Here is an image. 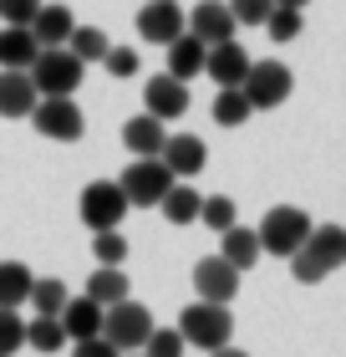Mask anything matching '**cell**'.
Returning a JSON list of instances; mask_svg holds the SVG:
<instances>
[{
	"label": "cell",
	"instance_id": "cell-1",
	"mask_svg": "<svg viewBox=\"0 0 346 357\" xmlns=\"http://www.w3.org/2000/svg\"><path fill=\"white\" fill-rule=\"evenodd\" d=\"M341 266H346V225H310L306 245L290 255V275L301 286H316Z\"/></svg>",
	"mask_w": 346,
	"mask_h": 357
},
{
	"label": "cell",
	"instance_id": "cell-2",
	"mask_svg": "<svg viewBox=\"0 0 346 357\" xmlns=\"http://www.w3.org/2000/svg\"><path fill=\"white\" fill-rule=\"evenodd\" d=\"M178 337H184L189 347H199V352H219V347H229V337H235V317H229V306H219V301H194V306H184V317H178Z\"/></svg>",
	"mask_w": 346,
	"mask_h": 357
},
{
	"label": "cell",
	"instance_id": "cell-3",
	"mask_svg": "<svg viewBox=\"0 0 346 357\" xmlns=\"http://www.w3.org/2000/svg\"><path fill=\"white\" fill-rule=\"evenodd\" d=\"M255 235H260V250H265V255L290 261V255L306 245V235H310V215L295 209V204H275L270 215L255 225Z\"/></svg>",
	"mask_w": 346,
	"mask_h": 357
},
{
	"label": "cell",
	"instance_id": "cell-4",
	"mask_svg": "<svg viewBox=\"0 0 346 357\" xmlns=\"http://www.w3.org/2000/svg\"><path fill=\"white\" fill-rule=\"evenodd\" d=\"M31 82H36L41 97H72L81 87V77H87V67L67 52V46H46V52H36V61H31Z\"/></svg>",
	"mask_w": 346,
	"mask_h": 357
},
{
	"label": "cell",
	"instance_id": "cell-5",
	"mask_svg": "<svg viewBox=\"0 0 346 357\" xmlns=\"http://www.w3.org/2000/svg\"><path fill=\"white\" fill-rule=\"evenodd\" d=\"M127 209H133V204H127V194H123L118 178H92V184L81 189L77 215H81V225H87V230H118Z\"/></svg>",
	"mask_w": 346,
	"mask_h": 357
},
{
	"label": "cell",
	"instance_id": "cell-6",
	"mask_svg": "<svg viewBox=\"0 0 346 357\" xmlns=\"http://www.w3.org/2000/svg\"><path fill=\"white\" fill-rule=\"evenodd\" d=\"M148 332H153V312H148L143 301H133V296L102 312V337H107L118 352H143Z\"/></svg>",
	"mask_w": 346,
	"mask_h": 357
},
{
	"label": "cell",
	"instance_id": "cell-7",
	"mask_svg": "<svg viewBox=\"0 0 346 357\" xmlns=\"http://www.w3.org/2000/svg\"><path fill=\"white\" fill-rule=\"evenodd\" d=\"M118 184H123V194H127V204H133V209H153L178 178L168 174L163 158H133V164L118 174Z\"/></svg>",
	"mask_w": 346,
	"mask_h": 357
},
{
	"label": "cell",
	"instance_id": "cell-8",
	"mask_svg": "<svg viewBox=\"0 0 346 357\" xmlns=\"http://www.w3.org/2000/svg\"><path fill=\"white\" fill-rule=\"evenodd\" d=\"M239 87H244L255 112H270L295 92V77H290V67H280V61H250V72H244Z\"/></svg>",
	"mask_w": 346,
	"mask_h": 357
},
{
	"label": "cell",
	"instance_id": "cell-9",
	"mask_svg": "<svg viewBox=\"0 0 346 357\" xmlns=\"http://www.w3.org/2000/svg\"><path fill=\"white\" fill-rule=\"evenodd\" d=\"M31 123H36L41 138H56V143H77L87 133V118H81V107L72 97H41V102L31 107Z\"/></svg>",
	"mask_w": 346,
	"mask_h": 357
},
{
	"label": "cell",
	"instance_id": "cell-10",
	"mask_svg": "<svg viewBox=\"0 0 346 357\" xmlns=\"http://www.w3.org/2000/svg\"><path fill=\"white\" fill-rule=\"evenodd\" d=\"M133 26H138V36L148 46H168L173 36H184V31H189V15H184L178 0H148Z\"/></svg>",
	"mask_w": 346,
	"mask_h": 357
},
{
	"label": "cell",
	"instance_id": "cell-11",
	"mask_svg": "<svg viewBox=\"0 0 346 357\" xmlns=\"http://www.w3.org/2000/svg\"><path fill=\"white\" fill-rule=\"evenodd\" d=\"M194 291H199V301H219L229 306L239 296V271L224 261V255H204L199 266H194Z\"/></svg>",
	"mask_w": 346,
	"mask_h": 357
},
{
	"label": "cell",
	"instance_id": "cell-12",
	"mask_svg": "<svg viewBox=\"0 0 346 357\" xmlns=\"http://www.w3.org/2000/svg\"><path fill=\"white\" fill-rule=\"evenodd\" d=\"M143 107L153 112L158 123L184 118V112H189V82H178V77H168V72L148 77V87H143Z\"/></svg>",
	"mask_w": 346,
	"mask_h": 357
},
{
	"label": "cell",
	"instance_id": "cell-13",
	"mask_svg": "<svg viewBox=\"0 0 346 357\" xmlns=\"http://www.w3.org/2000/svg\"><path fill=\"white\" fill-rule=\"evenodd\" d=\"M235 15H229V0H199L189 10V36H199L204 46H219V41H235Z\"/></svg>",
	"mask_w": 346,
	"mask_h": 357
},
{
	"label": "cell",
	"instance_id": "cell-14",
	"mask_svg": "<svg viewBox=\"0 0 346 357\" xmlns=\"http://www.w3.org/2000/svg\"><path fill=\"white\" fill-rule=\"evenodd\" d=\"M163 164H168L173 178H199L204 164H209V149H204V138H194V133H173L168 143H163Z\"/></svg>",
	"mask_w": 346,
	"mask_h": 357
},
{
	"label": "cell",
	"instance_id": "cell-15",
	"mask_svg": "<svg viewBox=\"0 0 346 357\" xmlns=\"http://www.w3.org/2000/svg\"><path fill=\"white\" fill-rule=\"evenodd\" d=\"M163 143H168V128H163L153 112H138V118L123 123V149L133 153V158H158Z\"/></svg>",
	"mask_w": 346,
	"mask_h": 357
},
{
	"label": "cell",
	"instance_id": "cell-16",
	"mask_svg": "<svg viewBox=\"0 0 346 357\" xmlns=\"http://www.w3.org/2000/svg\"><path fill=\"white\" fill-rule=\"evenodd\" d=\"M36 102H41V92H36V82H31V72L0 67V118H31Z\"/></svg>",
	"mask_w": 346,
	"mask_h": 357
},
{
	"label": "cell",
	"instance_id": "cell-17",
	"mask_svg": "<svg viewBox=\"0 0 346 357\" xmlns=\"http://www.w3.org/2000/svg\"><path fill=\"white\" fill-rule=\"evenodd\" d=\"M204 72H209L219 87H239V82H244V72H250V52H244L239 41H219V46H209Z\"/></svg>",
	"mask_w": 346,
	"mask_h": 357
},
{
	"label": "cell",
	"instance_id": "cell-18",
	"mask_svg": "<svg viewBox=\"0 0 346 357\" xmlns=\"http://www.w3.org/2000/svg\"><path fill=\"white\" fill-rule=\"evenodd\" d=\"M61 332H67V342H87V337H102V306L92 296H67L61 306Z\"/></svg>",
	"mask_w": 346,
	"mask_h": 357
},
{
	"label": "cell",
	"instance_id": "cell-19",
	"mask_svg": "<svg viewBox=\"0 0 346 357\" xmlns=\"http://www.w3.org/2000/svg\"><path fill=\"white\" fill-rule=\"evenodd\" d=\"M163 52H168V77H178V82H194V77L204 72L209 46H204L199 36H189V31H184V36H173Z\"/></svg>",
	"mask_w": 346,
	"mask_h": 357
},
{
	"label": "cell",
	"instance_id": "cell-20",
	"mask_svg": "<svg viewBox=\"0 0 346 357\" xmlns=\"http://www.w3.org/2000/svg\"><path fill=\"white\" fill-rule=\"evenodd\" d=\"M72 31H77L72 6H41V10H36V21H31V36H36L41 52H46V46H67Z\"/></svg>",
	"mask_w": 346,
	"mask_h": 357
},
{
	"label": "cell",
	"instance_id": "cell-21",
	"mask_svg": "<svg viewBox=\"0 0 346 357\" xmlns=\"http://www.w3.org/2000/svg\"><path fill=\"white\" fill-rule=\"evenodd\" d=\"M127 291H133V286H127V271H123V266H97V271L87 275V291H81V296H92V301L107 312V306L127 301Z\"/></svg>",
	"mask_w": 346,
	"mask_h": 357
},
{
	"label": "cell",
	"instance_id": "cell-22",
	"mask_svg": "<svg viewBox=\"0 0 346 357\" xmlns=\"http://www.w3.org/2000/svg\"><path fill=\"white\" fill-rule=\"evenodd\" d=\"M219 255H224L235 271H250L265 250H260V235H255V230H244V225H229V230L219 235Z\"/></svg>",
	"mask_w": 346,
	"mask_h": 357
},
{
	"label": "cell",
	"instance_id": "cell-23",
	"mask_svg": "<svg viewBox=\"0 0 346 357\" xmlns=\"http://www.w3.org/2000/svg\"><path fill=\"white\" fill-rule=\"evenodd\" d=\"M36 36H31V26H6L0 31V67H10V72H26L31 61H36Z\"/></svg>",
	"mask_w": 346,
	"mask_h": 357
},
{
	"label": "cell",
	"instance_id": "cell-24",
	"mask_svg": "<svg viewBox=\"0 0 346 357\" xmlns=\"http://www.w3.org/2000/svg\"><path fill=\"white\" fill-rule=\"evenodd\" d=\"M199 204H204V194L189 189V178H178V184L158 199V209L168 215V225H194V220H199Z\"/></svg>",
	"mask_w": 346,
	"mask_h": 357
},
{
	"label": "cell",
	"instance_id": "cell-25",
	"mask_svg": "<svg viewBox=\"0 0 346 357\" xmlns=\"http://www.w3.org/2000/svg\"><path fill=\"white\" fill-rule=\"evenodd\" d=\"M31 266H21V261H0V306L6 312H15V306H26V296H31Z\"/></svg>",
	"mask_w": 346,
	"mask_h": 357
},
{
	"label": "cell",
	"instance_id": "cell-26",
	"mask_svg": "<svg viewBox=\"0 0 346 357\" xmlns=\"http://www.w3.org/2000/svg\"><path fill=\"white\" fill-rule=\"evenodd\" d=\"M26 306H31L36 317H61V306H67V286H61L56 275H36V281H31Z\"/></svg>",
	"mask_w": 346,
	"mask_h": 357
},
{
	"label": "cell",
	"instance_id": "cell-27",
	"mask_svg": "<svg viewBox=\"0 0 346 357\" xmlns=\"http://www.w3.org/2000/svg\"><path fill=\"white\" fill-rule=\"evenodd\" d=\"M250 97H244V87H219V97H214V123L219 128H239L250 123Z\"/></svg>",
	"mask_w": 346,
	"mask_h": 357
},
{
	"label": "cell",
	"instance_id": "cell-28",
	"mask_svg": "<svg viewBox=\"0 0 346 357\" xmlns=\"http://www.w3.org/2000/svg\"><path fill=\"white\" fill-rule=\"evenodd\" d=\"M26 347H31V352H61V347H67L61 321H56V317H31V321H26Z\"/></svg>",
	"mask_w": 346,
	"mask_h": 357
},
{
	"label": "cell",
	"instance_id": "cell-29",
	"mask_svg": "<svg viewBox=\"0 0 346 357\" xmlns=\"http://www.w3.org/2000/svg\"><path fill=\"white\" fill-rule=\"evenodd\" d=\"M67 52L81 61V67H92V61L107 56V36H102V31H92V26H77L72 36H67Z\"/></svg>",
	"mask_w": 346,
	"mask_h": 357
},
{
	"label": "cell",
	"instance_id": "cell-30",
	"mask_svg": "<svg viewBox=\"0 0 346 357\" xmlns=\"http://www.w3.org/2000/svg\"><path fill=\"white\" fill-rule=\"evenodd\" d=\"M199 220L209 225L214 235H224L229 225H239V209H235V199H229V194H209V199L199 204Z\"/></svg>",
	"mask_w": 346,
	"mask_h": 357
},
{
	"label": "cell",
	"instance_id": "cell-31",
	"mask_svg": "<svg viewBox=\"0 0 346 357\" xmlns=\"http://www.w3.org/2000/svg\"><path fill=\"white\" fill-rule=\"evenodd\" d=\"M92 261H97V266H123V261H127L123 230H92Z\"/></svg>",
	"mask_w": 346,
	"mask_h": 357
},
{
	"label": "cell",
	"instance_id": "cell-32",
	"mask_svg": "<svg viewBox=\"0 0 346 357\" xmlns=\"http://www.w3.org/2000/svg\"><path fill=\"white\" fill-rule=\"evenodd\" d=\"M184 337H178V327H153L143 342V357H184Z\"/></svg>",
	"mask_w": 346,
	"mask_h": 357
},
{
	"label": "cell",
	"instance_id": "cell-33",
	"mask_svg": "<svg viewBox=\"0 0 346 357\" xmlns=\"http://www.w3.org/2000/svg\"><path fill=\"white\" fill-rule=\"evenodd\" d=\"M265 31H270V41H295V36H301V10L275 6V10L265 15Z\"/></svg>",
	"mask_w": 346,
	"mask_h": 357
},
{
	"label": "cell",
	"instance_id": "cell-34",
	"mask_svg": "<svg viewBox=\"0 0 346 357\" xmlns=\"http://www.w3.org/2000/svg\"><path fill=\"white\" fill-rule=\"evenodd\" d=\"M21 347H26V321L0 306V357H15Z\"/></svg>",
	"mask_w": 346,
	"mask_h": 357
},
{
	"label": "cell",
	"instance_id": "cell-35",
	"mask_svg": "<svg viewBox=\"0 0 346 357\" xmlns=\"http://www.w3.org/2000/svg\"><path fill=\"white\" fill-rule=\"evenodd\" d=\"M275 10V0H229L235 26H265V15Z\"/></svg>",
	"mask_w": 346,
	"mask_h": 357
},
{
	"label": "cell",
	"instance_id": "cell-36",
	"mask_svg": "<svg viewBox=\"0 0 346 357\" xmlns=\"http://www.w3.org/2000/svg\"><path fill=\"white\" fill-rule=\"evenodd\" d=\"M107 72L112 77H123V82H127V77H138V52H133V46H107Z\"/></svg>",
	"mask_w": 346,
	"mask_h": 357
},
{
	"label": "cell",
	"instance_id": "cell-37",
	"mask_svg": "<svg viewBox=\"0 0 346 357\" xmlns=\"http://www.w3.org/2000/svg\"><path fill=\"white\" fill-rule=\"evenodd\" d=\"M41 10V0H0V21L6 26H31Z\"/></svg>",
	"mask_w": 346,
	"mask_h": 357
},
{
	"label": "cell",
	"instance_id": "cell-38",
	"mask_svg": "<svg viewBox=\"0 0 346 357\" xmlns=\"http://www.w3.org/2000/svg\"><path fill=\"white\" fill-rule=\"evenodd\" d=\"M72 357H123L118 347L107 342V337H87V342H77V352Z\"/></svg>",
	"mask_w": 346,
	"mask_h": 357
},
{
	"label": "cell",
	"instance_id": "cell-39",
	"mask_svg": "<svg viewBox=\"0 0 346 357\" xmlns=\"http://www.w3.org/2000/svg\"><path fill=\"white\" fill-rule=\"evenodd\" d=\"M209 357H250V352H239L235 342H229V347H219V352H209Z\"/></svg>",
	"mask_w": 346,
	"mask_h": 357
},
{
	"label": "cell",
	"instance_id": "cell-40",
	"mask_svg": "<svg viewBox=\"0 0 346 357\" xmlns=\"http://www.w3.org/2000/svg\"><path fill=\"white\" fill-rule=\"evenodd\" d=\"M275 6H290V10H306L310 0H275Z\"/></svg>",
	"mask_w": 346,
	"mask_h": 357
}]
</instances>
